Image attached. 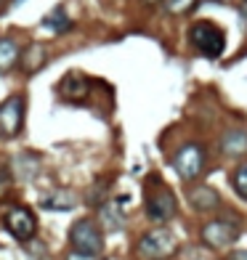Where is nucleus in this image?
Returning <instances> with one entry per match:
<instances>
[{
    "mask_svg": "<svg viewBox=\"0 0 247 260\" xmlns=\"http://www.w3.org/2000/svg\"><path fill=\"white\" fill-rule=\"evenodd\" d=\"M146 215H149L154 223H167V220L175 218L178 212V202H175V194L162 183V178L152 175L146 181Z\"/></svg>",
    "mask_w": 247,
    "mask_h": 260,
    "instance_id": "f257e3e1",
    "label": "nucleus"
},
{
    "mask_svg": "<svg viewBox=\"0 0 247 260\" xmlns=\"http://www.w3.org/2000/svg\"><path fill=\"white\" fill-rule=\"evenodd\" d=\"M175 250H178V239H175V234L165 226L146 231L136 244L138 258H144V260H167V258L175 255Z\"/></svg>",
    "mask_w": 247,
    "mask_h": 260,
    "instance_id": "f03ea898",
    "label": "nucleus"
},
{
    "mask_svg": "<svg viewBox=\"0 0 247 260\" xmlns=\"http://www.w3.org/2000/svg\"><path fill=\"white\" fill-rule=\"evenodd\" d=\"M69 244H72L75 252H82V255H101L104 250V231L101 226L96 223L93 218H80L75 220L72 228H69Z\"/></svg>",
    "mask_w": 247,
    "mask_h": 260,
    "instance_id": "7ed1b4c3",
    "label": "nucleus"
},
{
    "mask_svg": "<svg viewBox=\"0 0 247 260\" xmlns=\"http://www.w3.org/2000/svg\"><path fill=\"white\" fill-rule=\"evenodd\" d=\"M189 40L191 45L207 59H218L223 48H226V35L218 24L213 21H194L189 29Z\"/></svg>",
    "mask_w": 247,
    "mask_h": 260,
    "instance_id": "20e7f679",
    "label": "nucleus"
},
{
    "mask_svg": "<svg viewBox=\"0 0 247 260\" xmlns=\"http://www.w3.org/2000/svg\"><path fill=\"white\" fill-rule=\"evenodd\" d=\"M3 226L8 228V234L16 242H35L37 234V215L24 204H11L8 210L3 212Z\"/></svg>",
    "mask_w": 247,
    "mask_h": 260,
    "instance_id": "39448f33",
    "label": "nucleus"
},
{
    "mask_svg": "<svg viewBox=\"0 0 247 260\" xmlns=\"http://www.w3.org/2000/svg\"><path fill=\"white\" fill-rule=\"evenodd\" d=\"M173 170L181 181H194L205 170V151L199 143H183L173 154Z\"/></svg>",
    "mask_w": 247,
    "mask_h": 260,
    "instance_id": "423d86ee",
    "label": "nucleus"
},
{
    "mask_svg": "<svg viewBox=\"0 0 247 260\" xmlns=\"http://www.w3.org/2000/svg\"><path fill=\"white\" fill-rule=\"evenodd\" d=\"M24 96H8L0 104V138L11 141L21 133L24 125Z\"/></svg>",
    "mask_w": 247,
    "mask_h": 260,
    "instance_id": "0eeeda50",
    "label": "nucleus"
},
{
    "mask_svg": "<svg viewBox=\"0 0 247 260\" xmlns=\"http://www.w3.org/2000/svg\"><path fill=\"white\" fill-rule=\"evenodd\" d=\"M239 239V226L229 218H215L202 226V242L213 250H229Z\"/></svg>",
    "mask_w": 247,
    "mask_h": 260,
    "instance_id": "6e6552de",
    "label": "nucleus"
},
{
    "mask_svg": "<svg viewBox=\"0 0 247 260\" xmlns=\"http://www.w3.org/2000/svg\"><path fill=\"white\" fill-rule=\"evenodd\" d=\"M80 204V196L69 189H56V191H48V194L40 199V207L51 210V212H67V210H75Z\"/></svg>",
    "mask_w": 247,
    "mask_h": 260,
    "instance_id": "1a4fd4ad",
    "label": "nucleus"
},
{
    "mask_svg": "<svg viewBox=\"0 0 247 260\" xmlns=\"http://www.w3.org/2000/svg\"><path fill=\"white\" fill-rule=\"evenodd\" d=\"M189 204L197 212H213V210L221 207V196H218V191L210 189V186H194L189 191Z\"/></svg>",
    "mask_w": 247,
    "mask_h": 260,
    "instance_id": "9d476101",
    "label": "nucleus"
},
{
    "mask_svg": "<svg viewBox=\"0 0 247 260\" xmlns=\"http://www.w3.org/2000/svg\"><path fill=\"white\" fill-rule=\"evenodd\" d=\"M59 90H61V98H67V101L77 104V101H82V98L88 96V80L82 77V74L72 72V74H67V77L61 80Z\"/></svg>",
    "mask_w": 247,
    "mask_h": 260,
    "instance_id": "9b49d317",
    "label": "nucleus"
},
{
    "mask_svg": "<svg viewBox=\"0 0 247 260\" xmlns=\"http://www.w3.org/2000/svg\"><path fill=\"white\" fill-rule=\"evenodd\" d=\"M221 146H223L221 151H223V154H229V157L247 154V133H245V130H229V133L223 135Z\"/></svg>",
    "mask_w": 247,
    "mask_h": 260,
    "instance_id": "f8f14e48",
    "label": "nucleus"
},
{
    "mask_svg": "<svg viewBox=\"0 0 247 260\" xmlns=\"http://www.w3.org/2000/svg\"><path fill=\"white\" fill-rule=\"evenodd\" d=\"M101 220H104V226L109 228V231L120 228V226H122V220H125V212L120 210V202H109V204H104V207H101Z\"/></svg>",
    "mask_w": 247,
    "mask_h": 260,
    "instance_id": "ddd939ff",
    "label": "nucleus"
},
{
    "mask_svg": "<svg viewBox=\"0 0 247 260\" xmlns=\"http://www.w3.org/2000/svg\"><path fill=\"white\" fill-rule=\"evenodd\" d=\"M19 59V48L13 40H0V72H8Z\"/></svg>",
    "mask_w": 247,
    "mask_h": 260,
    "instance_id": "4468645a",
    "label": "nucleus"
},
{
    "mask_svg": "<svg viewBox=\"0 0 247 260\" xmlns=\"http://www.w3.org/2000/svg\"><path fill=\"white\" fill-rule=\"evenodd\" d=\"M21 61H24V69H27V72H37V69L45 64V51H43V45H29V48L24 51V56H21Z\"/></svg>",
    "mask_w": 247,
    "mask_h": 260,
    "instance_id": "2eb2a0df",
    "label": "nucleus"
},
{
    "mask_svg": "<svg viewBox=\"0 0 247 260\" xmlns=\"http://www.w3.org/2000/svg\"><path fill=\"white\" fill-rule=\"evenodd\" d=\"M43 27H51L53 32H67V29L72 27V21L67 19V13L61 11V8H56V11L51 13V16L43 19Z\"/></svg>",
    "mask_w": 247,
    "mask_h": 260,
    "instance_id": "dca6fc26",
    "label": "nucleus"
},
{
    "mask_svg": "<svg viewBox=\"0 0 247 260\" xmlns=\"http://www.w3.org/2000/svg\"><path fill=\"white\" fill-rule=\"evenodd\" d=\"M231 183H234L237 194L242 196V199H247V162L239 165L237 170H234V175H231Z\"/></svg>",
    "mask_w": 247,
    "mask_h": 260,
    "instance_id": "f3484780",
    "label": "nucleus"
},
{
    "mask_svg": "<svg viewBox=\"0 0 247 260\" xmlns=\"http://www.w3.org/2000/svg\"><path fill=\"white\" fill-rule=\"evenodd\" d=\"M194 3L197 0H165V8L170 13H183V11L194 8Z\"/></svg>",
    "mask_w": 247,
    "mask_h": 260,
    "instance_id": "a211bd4d",
    "label": "nucleus"
},
{
    "mask_svg": "<svg viewBox=\"0 0 247 260\" xmlns=\"http://www.w3.org/2000/svg\"><path fill=\"white\" fill-rule=\"evenodd\" d=\"M11 183H13L11 170H8V167H5L3 162H0V199H3V196L11 191Z\"/></svg>",
    "mask_w": 247,
    "mask_h": 260,
    "instance_id": "6ab92c4d",
    "label": "nucleus"
},
{
    "mask_svg": "<svg viewBox=\"0 0 247 260\" xmlns=\"http://www.w3.org/2000/svg\"><path fill=\"white\" fill-rule=\"evenodd\" d=\"M67 260H101V258H96V255H82V252H69L67 255Z\"/></svg>",
    "mask_w": 247,
    "mask_h": 260,
    "instance_id": "aec40b11",
    "label": "nucleus"
},
{
    "mask_svg": "<svg viewBox=\"0 0 247 260\" xmlns=\"http://www.w3.org/2000/svg\"><path fill=\"white\" fill-rule=\"evenodd\" d=\"M226 260H247V250H237V252H231V255H226Z\"/></svg>",
    "mask_w": 247,
    "mask_h": 260,
    "instance_id": "412c9836",
    "label": "nucleus"
},
{
    "mask_svg": "<svg viewBox=\"0 0 247 260\" xmlns=\"http://www.w3.org/2000/svg\"><path fill=\"white\" fill-rule=\"evenodd\" d=\"M19 3H24V0H13V5H19Z\"/></svg>",
    "mask_w": 247,
    "mask_h": 260,
    "instance_id": "4be33fe9",
    "label": "nucleus"
}]
</instances>
